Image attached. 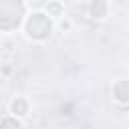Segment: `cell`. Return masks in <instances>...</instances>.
<instances>
[{
	"label": "cell",
	"instance_id": "2",
	"mask_svg": "<svg viewBox=\"0 0 129 129\" xmlns=\"http://www.w3.org/2000/svg\"><path fill=\"white\" fill-rule=\"evenodd\" d=\"M89 14H91V18H95V20L107 18V14H109V2H107V0H93V2L89 4Z\"/></svg>",
	"mask_w": 129,
	"mask_h": 129
},
{
	"label": "cell",
	"instance_id": "5",
	"mask_svg": "<svg viewBox=\"0 0 129 129\" xmlns=\"http://www.w3.org/2000/svg\"><path fill=\"white\" fill-rule=\"evenodd\" d=\"M46 10H48V16H54V18H58V16H62V12H64V6H62V2L54 0V2H50V4L46 6Z\"/></svg>",
	"mask_w": 129,
	"mask_h": 129
},
{
	"label": "cell",
	"instance_id": "3",
	"mask_svg": "<svg viewBox=\"0 0 129 129\" xmlns=\"http://www.w3.org/2000/svg\"><path fill=\"white\" fill-rule=\"evenodd\" d=\"M28 109H30V105H28V101L24 97H14L10 101V113H12V117H26Z\"/></svg>",
	"mask_w": 129,
	"mask_h": 129
},
{
	"label": "cell",
	"instance_id": "4",
	"mask_svg": "<svg viewBox=\"0 0 129 129\" xmlns=\"http://www.w3.org/2000/svg\"><path fill=\"white\" fill-rule=\"evenodd\" d=\"M125 87H127V83L125 81H119L115 87H113V97L119 101V103H127V91H125Z\"/></svg>",
	"mask_w": 129,
	"mask_h": 129
},
{
	"label": "cell",
	"instance_id": "6",
	"mask_svg": "<svg viewBox=\"0 0 129 129\" xmlns=\"http://www.w3.org/2000/svg\"><path fill=\"white\" fill-rule=\"evenodd\" d=\"M71 28H73V22H71L69 18L60 20V30H71Z\"/></svg>",
	"mask_w": 129,
	"mask_h": 129
},
{
	"label": "cell",
	"instance_id": "1",
	"mask_svg": "<svg viewBox=\"0 0 129 129\" xmlns=\"http://www.w3.org/2000/svg\"><path fill=\"white\" fill-rule=\"evenodd\" d=\"M50 28H52V24H50L48 16H44L42 12H32L28 22H26V34L34 40L46 38L50 34Z\"/></svg>",
	"mask_w": 129,
	"mask_h": 129
}]
</instances>
